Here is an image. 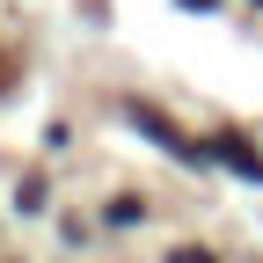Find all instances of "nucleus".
I'll return each mask as SVG.
<instances>
[{"label": "nucleus", "instance_id": "nucleus-1", "mask_svg": "<svg viewBox=\"0 0 263 263\" xmlns=\"http://www.w3.org/2000/svg\"><path fill=\"white\" fill-rule=\"evenodd\" d=\"M212 161H227L241 183H263V154L241 139V132H219V139H212Z\"/></svg>", "mask_w": 263, "mask_h": 263}, {"label": "nucleus", "instance_id": "nucleus-2", "mask_svg": "<svg viewBox=\"0 0 263 263\" xmlns=\"http://www.w3.org/2000/svg\"><path fill=\"white\" fill-rule=\"evenodd\" d=\"M176 263H212V256H197V249H183V256H176Z\"/></svg>", "mask_w": 263, "mask_h": 263}, {"label": "nucleus", "instance_id": "nucleus-3", "mask_svg": "<svg viewBox=\"0 0 263 263\" xmlns=\"http://www.w3.org/2000/svg\"><path fill=\"white\" fill-rule=\"evenodd\" d=\"M183 8H212V0H183Z\"/></svg>", "mask_w": 263, "mask_h": 263}]
</instances>
